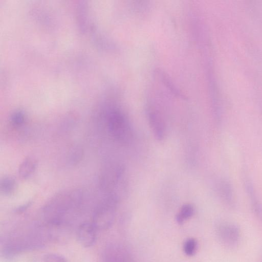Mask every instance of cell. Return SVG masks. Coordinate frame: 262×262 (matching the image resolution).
Listing matches in <instances>:
<instances>
[{
    "label": "cell",
    "instance_id": "e0dca14e",
    "mask_svg": "<svg viewBox=\"0 0 262 262\" xmlns=\"http://www.w3.org/2000/svg\"><path fill=\"white\" fill-rule=\"evenodd\" d=\"M44 262H67L64 257L56 253H48L43 258Z\"/></svg>",
    "mask_w": 262,
    "mask_h": 262
},
{
    "label": "cell",
    "instance_id": "3957f363",
    "mask_svg": "<svg viewBox=\"0 0 262 262\" xmlns=\"http://www.w3.org/2000/svg\"><path fill=\"white\" fill-rule=\"evenodd\" d=\"M107 127L112 137L122 144L132 141L133 132L127 118L119 110L110 112L107 117Z\"/></svg>",
    "mask_w": 262,
    "mask_h": 262
},
{
    "label": "cell",
    "instance_id": "7c38bea8",
    "mask_svg": "<svg viewBox=\"0 0 262 262\" xmlns=\"http://www.w3.org/2000/svg\"><path fill=\"white\" fill-rule=\"evenodd\" d=\"M84 156V150L81 146L74 145L70 147L67 153V160L72 165L80 163Z\"/></svg>",
    "mask_w": 262,
    "mask_h": 262
},
{
    "label": "cell",
    "instance_id": "5b68a950",
    "mask_svg": "<svg viewBox=\"0 0 262 262\" xmlns=\"http://www.w3.org/2000/svg\"><path fill=\"white\" fill-rule=\"evenodd\" d=\"M102 262H135L132 253L124 245L113 243L107 245L102 251Z\"/></svg>",
    "mask_w": 262,
    "mask_h": 262
},
{
    "label": "cell",
    "instance_id": "7a4b0ae2",
    "mask_svg": "<svg viewBox=\"0 0 262 262\" xmlns=\"http://www.w3.org/2000/svg\"><path fill=\"white\" fill-rule=\"evenodd\" d=\"M118 199L114 193H110L95 208L92 223L98 230L107 229L112 225L115 217Z\"/></svg>",
    "mask_w": 262,
    "mask_h": 262
},
{
    "label": "cell",
    "instance_id": "ba28073f",
    "mask_svg": "<svg viewBox=\"0 0 262 262\" xmlns=\"http://www.w3.org/2000/svg\"><path fill=\"white\" fill-rule=\"evenodd\" d=\"M123 172L119 165H113L106 168L101 174L100 182L105 190H110L117 185Z\"/></svg>",
    "mask_w": 262,
    "mask_h": 262
},
{
    "label": "cell",
    "instance_id": "5bb4252c",
    "mask_svg": "<svg viewBox=\"0 0 262 262\" xmlns=\"http://www.w3.org/2000/svg\"><path fill=\"white\" fill-rule=\"evenodd\" d=\"M194 211V207L191 204H186L183 205L176 215V221L179 224H183L193 215Z\"/></svg>",
    "mask_w": 262,
    "mask_h": 262
},
{
    "label": "cell",
    "instance_id": "6da1fadb",
    "mask_svg": "<svg viewBox=\"0 0 262 262\" xmlns=\"http://www.w3.org/2000/svg\"><path fill=\"white\" fill-rule=\"evenodd\" d=\"M82 199V192L79 189L55 195L43 209L45 225L53 228L66 226L69 222L70 211L78 207Z\"/></svg>",
    "mask_w": 262,
    "mask_h": 262
},
{
    "label": "cell",
    "instance_id": "52a82bcc",
    "mask_svg": "<svg viewBox=\"0 0 262 262\" xmlns=\"http://www.w3.org/2000/svg\"><path fill=\"white\" fill-rule=\"evenodd\" d=\"M98 231L92 222H83L78 226L77 229V240L82 246L90 247L96 242Z\"/></svg>",
    "mask_w": 262,
    "mask_h": 262
},
{
    "label": "cell",
    "instance_id": "4fadbf2b",
    "mask_svg": "<svg viewBox=\"0 0 262 262\" xmlns=\"http://www.w3.org/2000/svg\"><path fill=\"white\" fill-rule=\"evenodd\" d=\"M16 180L11 177H4L1 180V192L5 195L8 196L13 194L16 190Z\"/></svg>",
    "mask_w": 262,
    "mask_h": 262
},
{
    "label": "cell",
    "instance_id": "30bf717a",
    "mask_svg": "<svg viewBox=\"0 0 262 262\" xmlns=\"http://www.w3.org/2000/svg\"><path fill=\"white\" fill-rule=\"evenodd\" d=\"M244 185L252 210L254 215L262 224V202L257 195L252 182L248 178L244 179Z\"/></svg>",
    "mask_w": 262,
    "mask_h": 262
},
{
    "label": "cell",
    "instance_id": "9c48e42d",
    "mask_svg": "<svg viewBox=\"0 0 262 262\" xmlns=\"http://www.w3.org/2000/svg\"><path fill=\"white\" fill-rule=\"evenodd\" d=\"M147 118L149 124L155 138L162 140L165 136V125L160 114L153 108L147 110Z\"/></svg>",
    "mask_w": 262,
    "mask_h": 262
},
{
    "label": "cell",
    "instance_id": "9a60e30c",
    "mask_svg": "<svg viewBox=\"0 0 262 262\" xmlns=\"http://www.w3.org/2000/svg\"><path fill=\"white\" fill-rule=\"evenodd\" d=\"M198 246V242L195 239L193 238H187L183 244L184 252L188 256H192L197 251Z\"/></svg>",
    "mask_w": 262,
    "mask_h": 262
},
{
    "label": "cell",
    "instance_id": "8fae6325",
    "mask_svg": "<svg viewBox=\"0 0 262 262\" xmlns=\"http://www.w3.org/2000/svg\"><path fill=\"white\" fill-rule=\"evenodd\" d=\"M37 166V161L32 157L24 159L18 167V174L23 179L30 177L35 171Z\"/></svg>",
    "mask_w": 262,
    "mask_h": 262
},
{
    "label": "cell",
    "instance_id": "2e32d148",
    "mask_svg": "<svg viewBox=\"0 0 262 262\" xmlns=\"http://www.w3.org/2000/svg\"><path fill=\"white\" fill-rule=\"evenodd\" d=\"M25 120V117L24 113L21 112H17L11 116L10 121L13 126L18 127L24 124Z\"/></svg>",
    "mask_w": 262,
    "mask_h": 262
},
{
    "label": "cell",
    "instance_id": "277c9868",
    "mask_svg": "<svg viewBox=\"0 0 262 262\" xmlns=\"http://www.w3.org/2000/svg\"><path fill=\"white\" fill-rule=\"evenodd\" d=\"M215 230L219 241L226 248L234 249L238 245L241 231L237 224L229 221H221L216 225Z\"/></svg>",
    "mask_w": 262,
    "mask_h": 262
},
{
    "label": "cell",
    "instance_id": "ac0fdd59",
    "mask_svg": "<svg viewBox=\"0 0 262 262\" xmlns=\"http://www.w3.org/2000/svg\"><path fill=\"white\" fill-rule=\"evenodd\" d=\"M31 204L32 202L29 201L25 204H23V205L20 206L17 208H16L15 211L18 213L22 212L26 210L28 208H29L31 206Z\"/></svg>",
    "mask_w": 262,
    "mask_h": 262
},
{
    "label": "cell",
    "instance_id": "8992f818",
    "mask_svg": "<svg viewBox=\"0 0 262 262\" xmlns=\"http://www.w3.org/2000/svg\"><path fill=\"white\" fill-rule=\"evenodd\" d=\"M216 191L221 201L229 208L236 205V198L232 183L229 180L221 178L216 182Z\"/></svg>",
    "mask_w": 262,
    "mask_h": 262
}]
</instances>
